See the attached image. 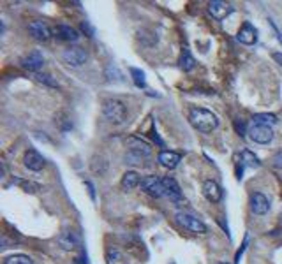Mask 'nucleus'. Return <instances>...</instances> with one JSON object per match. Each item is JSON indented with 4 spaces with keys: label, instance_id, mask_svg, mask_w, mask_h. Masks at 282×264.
<instances>
[{
    "label": "nucleus",
    "instance_id": "obj_1",
    "mask_svg": "<svg viewBox=\"0 0 282 264\" xmlns=\"http://www.w3.org/2000/svg\"><path fill=\"white\" fill-rule=\"evenodd\" d=\"M189 122L194 129H198L199 132H212V130L217 129L219 125V120L212 111L203 108H192L189 111Z\"/></svg>",
    "mask_w": 282,
    "mask_h": 264
},
{
    "label": "nucleus",
    "instance_id": "obj_2",
    "mask_svg": "<svg viewBox=\"0 0 282 264\" xmlns=\"http://www.w3.org/2000/svg\"><path fill=\"white\" fill-rule=\"evenodd\" d=\"M102 115L110 123L113 125H120L127 120V108L122 101L118 99H108L102 104Z\"/></svg>",
    "mask_w": 282,
    "mask_h": 264
},
{
    "label": "nucleus",
    "instance_id": "obj_3",
    "mask_svg": "<svg viewBox=\"0 0 282 264\" xmlns=\"http://www.w3.org/2000/svg\"><path fill=\"white\" fill-rule=\"evenodd\" d=\"M177 220L184 229H187L189 233H194V235H205L207 233V226L199 220L198 217L187 213V211H178L177 213Z\"/></svg>",
    "mask_w": 282,
    "mask_h": 264
},
{
    "label": "nucleus",
    "instance_id": "obj_4",
    "mask_svg": "<svg viewBox=\"0 0 282 264\" xmlns=\"http://www.w3.org/2000/svg\"><path fill=\"white\" fill-rule=\"evenodd\" d=\"M139 185H141V190H143V192H147L148 196H152V197H162V196H166L162 180H160V178H157V176H154V175L145 176Z\"/></svg>",
    "mask_w": 282,
    "mask_h": 264
},
{
    "label": "nucleus",
    "instance_id": "obj_5",
    "mask_svg": "<svg viewBox=\"0 0 282 264\" xmlns=\"http://www.w3.org/2000/svg\"><path fill=\"white\" fill-rule=\"evenodd\" d=\"M62 60L69 67H81L89 60V55L83 48H69L62 53Z\"/></svg>",
    "mask_w": 282,
    "mask_h": 264
},
{
    "label": "nucleus",
    "instance_id": "obj_6",
    "mask_svg": "<svg viewBox=\"0 0 282 264\" xmlns=\"http://www.w3.org/2000/svg\"><path fill=\"white\" fill-rule=\"evenodd\" d=\"M249 138H251V141L257 143V145H268L274 139V130H272V127L252 125L249 129Z\"/></svg>",
    "mask_w": 282,
    "mask_h": 264
},
{
    "label": "nucleus",
    "instance_id": "obj_7",
    "mask_svg": "<svg viewBox=\"0 0 282 264\" xmlns=\"http://www.w3.org/2000/svg\"><path fill=\"white\" fill-rule=\"evenodd\" d=\"M208 13H210L215 20L220 21L233 13V5L227 4V2H222V0H212L210 4H208Z\"/></svg>",
    "mask_w": 282,
    "mask_h": 264
},
{
    "label": "nucleus",
    "instance_id": "obj_8",
    "mask_svg": "<svg viewBox=\"0 0 282 264\" xmlns=\"http://www.w3.org/2000/svg\"><path fill=\"white\" fill-rule=\"evenodd\" d=\"M80 243H81V239H80V236H78V233H74V231H71V229L62 231V235L59 236L60 248H63V250H67V252L78 248Z\"/></svg>",
    "mask_w": 282,
    "mask_h": 264
},
{
    "label": "nucleus",
    "instance_id": "obj_9",
    "mask_svg": "<svg viewBox=\"0 0 282 264\" xmlns=\"http://www.w3.org/2000/svg\"><path fill=\"white\" fill-rule=\"evenodd\" d=\"M236 39H238L242 44H245V46H252L254 42L257 41V32H256V29H254L252 23L245 21L244 25H242V29L238 30Z\"/></svg>",
    "mask_w": 282,
    "mask_h": 264
},
{
    "label": "nucleus",
    "instance_id": "obj_10",
    "mask_svg": "<svg viewBox=\"0 0 282 264\" xmlns=\"http://www.w3.org/2000/svg\"><path fill=\"white\" fill-rule=\"evenodd\" d=\"M23 164H25V168L30 169V171H41V169L44 168L46 160H44V157H42L37 150H29L25 153V157H23Z\"/></svg>",
    "mask_w": 282,
    "mask_h": 264
},
{
    "label": "nucleus",
    "instance_id": "obj_11",
    "mask_svg": "<svg viewBox=\"0 0 282 264\" xmlns=\"http://www.w3.org/2000/svg\"><path fill=\"white\" fill-rule=\"evenodd\" d=\"M203 196L207 197L210 203H219L222 199V189L220 185L214 180L203 181Z\"/></svg>",
    "mask_w": 282,
    "mask_h": 264
},
{
    "label": "nucleus",
    "instance_id": "obj_12",
    "mask_svg": "<svg viewBox=\"0 0 282 264\" xmlns=\"http://www.w3.org/2000/svg\"><path fill=\"white\" fill-rule=\"evenodd\" d=\"M29 32L37 41H48L51 37V30L44 21H32L29 25Z\"/></svg>",
    "mask_w": 282,
    "mask_h": 264
},
{
    "label": "nucleus",
    "instance_id": "obj_13",
    "mask_svg": "<svg viewBox=\"0 0 282 264\" xmlns=\"http://www.w3.org/2000/svg\"><path fill=\"white\" fill-rule=\"evenodd\" d=\"M42 63H44V59H42V55L39 53V51H32V53H29L27 57L21 59V65L25 69H29V71H32L34 74L39 72V69L42 67Z\"/></svg>",
    "mask_w": 282,
    "mask_h": 264
},
{
    "label": "nucleus",
    "instance_id": "obj_14",
    "mask_svg": "<svg viewBox=\"0 0 282 264\" xmlns=\"http://www.w3.org/2000/svg\"><path fill=\"white\" fill-rule=\"evenodd\" d=\"M251 210L254 211L256 215H265L268 213L270 210V201L266 199L263 194L256 192L251 196Z\"/></svg>",
    "mask_w": 282,
    "mask_h": 264
},
{
    "label": "nucleus",
    "instance_id": "obj_15",
    "mask_svg": "<svg viewBox=\"0 0 282 264\" xmlns=\"http://www.w3.org/2000/svg\"><path fill=\"white\" fill-rule=\"evenodd\" d=\"M162 185H164V192L169 199H173V201H180L182 189H180V185L177 183L175 178H171V176H164V178H162Z\"/></svg>",
    "mask_w": 282,
    "mask_h": 264
},
{
    "label": "nucleus",
    "instance_id": "obj_16",
    "mask_svg": "<svg viewBox=\"0 0 282 264\" xmlns=\"http://www.w3.org/2000/svg\"><path fill=\"white\" fill-rule=\"evenodd\" d=\"M180 159L182 157L178 155L177 151H169V150H164L159 153V162L160 166H164L166 169H175L180 164Z\"/></svg>",
    "mask_w": 282,
    "mask_h": 264
},
{
    "label": "nucleus",
    "instance_id": "obj_17",
    "mask_svg": "<svg viewBox=\"0 0 282 264\" xmlns=\"http://www.w3.org/2000/svg\"><path fill=\"white\" fill-rule=\"evenodd\" d=\"M127 145H129L131 151L141 153L143 157H150L152 155V148H150V145H148L147 141H141V139H138V138H131L129 141H127Z\"/></svg>",
    "mask_w": 282,
    "mask_h": 264
},
{
    "label": "nucleus",
    "instance_id": "obj_18",
    "mask_svg": "<svg viewBox=\"0 0 282 264\" xmlns=\"http://www.w3.org/2000/svg\"><path fill=\"white\" fill-rule=\"evenodd\" d=\"M55 35L62 41H78V30H74L69 25H59L55 29Z\"/></svg>",
    "mask_w": 282,
    "mask_h": 264
},
{
    "label": "nucleus",
    "instance_id": "obj_19",
    "mask_svg": "<svg viewBox=\"0 0 282 264\" xmlns=\"http://www.w3.org/2000/svg\"><path fill=\"white\" fill-rule=\"evenodd\" d=\"M141 183V180H139V175L134 171H127L125 175L122 176V187L125 190H132L134 187H138V185Z\"/></svg>",
    "mask_w": 282,
    "mask_h": 264
},
{
    "label": "nucleus",
    "instance_id": "obj_20",
    "mask_svg": "<svg viewBox=\"0 0 282 264\" xmlns=\"http://www.w3.org/2000/svg\"><path fill=\"white\" fill-rule=\"evenodd\" d=\"M252 122H254V125L272 127L274 123H277V117L272 113H259V115H254Z\"/></svg>",
    "mask_w": 282,
    "mask_h": 264
},
{
    "label": "nucleus",
    "instance_id": "obj_21",
    "mask_svg": "<svg viewBox=\"0 0 282 264\" xmlns=\"http://www.w3.org/2000/svg\"><path fill=\"white\" fill-rule=\"evenodd\" d=\"M106 264H127L125 256L117 248H110L106 252Z\"/></svg>",
    "mask_w": 282,
    "mask_h": 264
},
{
    "label": "nucleus",
    "instance_id": "obj_22",
    "mask_svg": "<svg viewBox=\"0 0 282 264\" xmlns=\"http://www.w3.org/2000/svg\"><path fill=\"white\" fill-rule=\"evenodd\" d=\"M240 160L244 166H247V168H259L261 166V162H259V159H257L256 155H254L251 150H244L240 153Z\"/></svg>",
    "mask_w": 282,
    "mask_h": 264
},
{
    "label": "nucleus",
    "instance_id": "obj_23",
    "mask_svg": "<svg viewBox=\"0 0 282 264\" xmlns=\"http://www.w3.org/2000/svg\"><path fill=\"white\" fill-rule=\"evenodd\" d=\"M194 65H196V60L192 59L190 51L184 50V53H182V57H180V67L184 69V71H192Z\"/></svg>",
    "mask_w": 282,
    "mask_h": 264
},
{
    "label": "nucleus",
    "instance_id": "obj_24",
    "mask_svg": "<svg viewBox=\"0 0 282 264\" xmlns=\"http://www.w3.org/2000/svg\"><path fill=\"white\" fill-rule=\"evenodd\" d=\"M4 264H34V261L25 254H14V256L5 257Z\"/></svg>",
    "mask_w": 282,
    "mask_h": 264
},
{
    "label": "nucleus",
    "instance_id": "obj_25",
    "mask_svg": "<svg viewBox=\"0 0 282 264\" xmlns=\"http://www.w3.org/2000/svg\"><path fill=\"white\" fill-rule=\"evenodd\" d=\"M34 80L42 85H46V87H50V88H59V83H57L50 74H44V72H35Z\"/></svg>",
    "mask_w": 282,
    "mask_h": 264
},
{
    "label": "nucleus",
    "instance_id": "obj_26",
    "mask_svg": "<svg viewBox=\"0 0 282 264\" xmlns=\"http://www.w3.org/2000/svg\"><path fill=\"white\" fill-rule=\"evenodd\" d=\"M145 159H147V157H143L141 153H136V151H131V150L125 153V162L132 164V166H134V164H141Z\"/></svg>",
    "mask_w": 282,
    "mask_h": 264
},
{
    "label": "nucleus",
    "instance_id": "obj_27",
    "mask_svg": "<svg viewBox=\"0 0 282 264\" xmlns=\"http://www.w3.org/2000/svg\"><path fill=\"white\" fill-rule=\"evenodd\" d=\"M14 183H18L20 187H23L27 192H37V190L41 189L37 183H34V181H30V180L27 181V180H20V178H18V180H14Z\"/></svg>",
    "mask_w": 282,
    "mask_h": 264
},
{
    "label": "nucleus",
    "instance_id": "obj_28",
    "mask_svg": "<svg viewBox=\"0 0 282 264\" xmlns=\"http://www.w3.org/2000/svg\"><path fill=\"white\" fill-rule=\"evenodd\" d=\"M132 80H134V85L138 88H145V74L139 69H131Z\"/></svg>",
    "mask_w": 282,
    "mask_h": 264
},
{
    "label": "nucleus",
    "instance_id": "obj_29",
    "mask_svg": "<svg viewBox=\"0 0 282 264\" xmlns=\"http://www.w3.org/2000/svg\"><path fill=\"white\" fill-rule=\"evenodd\" d=\"M272 162H274L275 168L282 169V150H279L277 153L274 155V159H272Z\"/></svg>",
    "mask_w": 282,
    "mask_h": 264
},
{
    "label": "nucleus",
    "instance_id": "obj_30",
    "mask_svg": "<svg viewBox=\"0 0 282 264\" xmlns=\"http://www.w3.org/2000/svg\"><path fill=\"white\" fill-rule=\"evenodd\" d=\"M235 129H236V132H238L240 136H244L245 132H247V129H245V123L240 122V120H236V122H235Z\"/></svg>",
    "mask_w": 282,
    "mask_h": 264
},
{
    "label": "nucleus",
    "instance_id": "obj_31",
    "mask_svg": "<svg viewBox=\"0 0 282 264\" xmlns=\"http://www.w3.org/2000/svg\"><path fill=\"white\" fill-rule=\"evenodd\" d=\"M81 30H83V32H87V34H89V37H92V35H94V30H92V27L89 25V21H83V23H81Z\"/></svg>",
    "mask_w": 282,
    "mask_h": 264
},
{
    "label": "nucleus",
    "instance_id": "obj_32",
    "mask_svg": "<svg viewBox=\"0 0 282 264\" xmlns=\"http://www.w3.org/2000/svg\"><path fill=\"white\" fill-rule=\"evenodd\" d=\"M272 59H274L275 62H277L279 65L282 67V53H274V55H272Z\"/></svg>",
    "mask_w": 282,
    "mask_h": 264
},
{
    "label": "nucleus",
    "instance_id": "obj_33",
    "mask_svg": "<svg viewBox=\"0 0 282 264\" xmlns=\"http://www.w3.org/2000/svg\"><path fill=\"white\" fill-rule=\"evenodd\" d=\"M272 29L275 30V34H277V39H279V42H282V34H281V32H279V29H277V27H275V23H272Z\"/></svg>",
    "mask_w": 282,
    "mask_h": 264
},
{
    "label": "nucleus",
    "instance_id": "obj_34",
    "mask_svg": "<svg viewBox=\"0 0 282 264\" xmlns=\"http://www.w3.org/2000/svg\"><path fill=\"white\" fill-rule=\"evenodd\" d=\"M217 264H227V263H217Z\"/></svg>",
    "mask_w": 282,
    "mask_h": 264
}]
</instances>
